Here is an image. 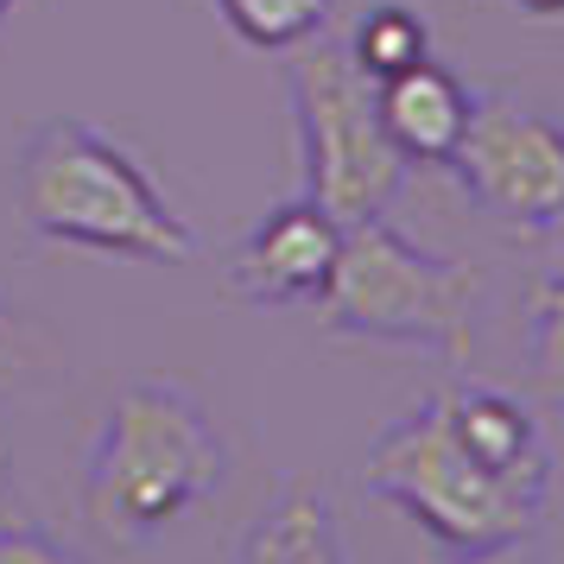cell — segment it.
<instances>
[{
	"label": "cell",
	"instance_id": "cell-8",
	"mask_svg": "<svg viewBox=\"0 0 564 564\" xmlns=\"http://www.w3.org/2000/svg\"><path fill=\"white\" fill-rule=\"evenodd\" d=\"M223 564H349L343 501L324 476H292L254 508Z\"/></svg>",
	"mask_w": 564,
	"mask_h": 564
},
{
	"label": "cell",
	"instance_id": "cell-5",
	"mask_svg": "<svg viewBox=\"0 0 564 564\" xmlns=\"http://www.w3.org/2000/svg\"><path fill=\"white\" fill-rule=\"evenodd\" d=\"M285 96H292V140L305 197L330 209L336 223L387 216L406 191V159L387 140L375 83L361 77L330 26L285 52Z\"/></svg>",
	"mask_w": 564,
	"mask_h": 564
},
{
	"label": "cell",
	"instance_id": "cell-14",
	"mask_svg": "<svg viewBox=\"0 0 564 564\" xmlns=\"http://www.w3.org/2000/svg\"><path fill=\"white\" fill-rule=\"evenodd\" d=\"M0 564H96V558H83L77 545H64L32 513H7L0 520Z\"/></svg>",
	"mask_w": 564,
	"mask_h": 564
},
{
	"label": "cell",
	"instance_id": "cell-11",
	"mask_svg": "<svg viewBox=\"0 0 564 564\" xmlns=\"http://www.w3.org/2000/svg\"><path fill=\"white\" fill-rule=\"evenodd\" d=\"M343 52L368 83H387L432 57V20L412 0H368L356 13V26L343 32Z\"/></svg>",
	"mask_w": 564,
	"mask_h": 564
},
{
	"label": "cell",
	"instance_id": "cell-17",
	"mask_svg": "<svg viewBox=\"0 0 564 564\" xmlns=\"http://www.w3.org/2000/svg\"><path fill=\"white\" fill-rule=\"evenodd\" d=\"M527 20H539V26H564V0H513Z\"/></svg>",
	"mask_w": 564,
	"mask_h": 564
},
{
	"label": "cell",
	"instance_id": "cell-15",
	"mask_svg": "<svg viewBox=\"0 0 564 564\" xmlns=\"http://www.w3.org/2000/svg\"><path fill=\"white\" fill-rule=\"evenodd\" d=\"M444 564H545L539 539H501V545H476V552H451Z\"/></svg>",
	"mask_w": 564,
	"mask_h": 564
},
{
	"label": "cell",
	"instance_id": "cell-2",
	"mask_svg": "<svg viewBox=\"0 0 564 564\" xmlns=\"http://www.w3.org/2000/svg\"><path fill=\"white\" fill-rule=\"evenodd\" d=\"M13 209L39 241L57 248H89L140 267L204 260V235L153 184L140 153L83 115H52L20 140Z\"/></svg>",
	"mask_w": 564,
	"mask_h": 564
},
{
	"label": "cell",
	"instance_id": "cell-12",
	"mask_svg": "<svg viewBox=\"0 0 564 564\" xmlns=\"http://www.w3.org/2000/svg\"><path fill=\"white\" fill-rule=\"evenodd\" d=\"M216 13H223V26L235 39H248L260 52H292V45H305L317 32L330 26L336 0H209Z\"/></svg>",
	"mask_w": 564,
	"mask_h": 564
},
{
	"label": "cell",
	"instance_id": "cell-1",
	"mask_svg": "<svg viewBox=\"0 0 564 564\" xmlns=\"http://www.w3.org/2000/svg\"><path fill=\"white\" fill-rule=\"evenodd\" d=\"M229 476V444L216 412L184 381L140 375L102 406L83 444L77 508L115 552H147L172 520L209 501Z\"/></svg>",
	"mask_w": 564,
	"mask_h": 564
},
{
	"label": "cell",
	"instance_id": "cell-3",
	"mask_svg": "<svg viewBox=\"0 0 564 564\" xmlns=\"http://www.w3.org/2000/svg\"><path fill=\"white\" fill-rule=\"evenodd\" d=\"M311 317L343 343L419 349L451 368H469L488 317V273L457 254L419 248L387 216H361L343 223L330 285L311 305Z\"/></svg>",
	"mask_w": 564,
	"mask_h": 564
},
{
	"label": "cell",
	"instance_id": "cell-4",
	"mask_svg": "<svg viewBox=\"0 0 564 564\" xmlns=\"http://www.w3.org/2000/svg\"><path fill=\"white\" fill-rule=\"evenodd\" d=\"M361 488L387 508H400L444 552L545 539V520H552L545 488L508 482L457 437L451 412H444V387L419 393L400 419H387L375 432L368 457H361Z\"/></svg>",
	"mask_w": 564,
	"mask_h": 564
},
{
	"label": "cell",
	"instance_id": "cell-16",
	"mask_svg": "<svg viewBox=\"0 0 564 564\" xmlns=\"http://www.w3.org/2000/svg\"><path fill=\"white\" fill-rule=\"evenodd\" d=\"M7 513H26V508H20V482H13V451L0 444V520Z\"/></svg>",
	"mask_w": 564,
	"mask_h": 564
},
{
	"label": "cell",
	"instance_id": "cell-18",
	"mask_svg": "<svg viewBox=\"0 0 564 564\" xmlns=\"http://www.w3.org/2000/svg\"><path fill=\"white\" fill-rule=\"evenodd\" d=\"M13 7H20V0H0V26H7V20H13Z\"/></svg>",
	"mask_w": 564,
	"mask_h": 564
},
{
	"label": "cell",
	"instance_id": "cell-10",
	"mask_svg": "<svg viewBox=\"0 0 564 564\" xmlns=\"http://www.w3.org/2000/svg\"><path fill=\"white\" fill-rule=\"evenodd\" d=\"M545 248L552 254L533 273L520 311V356H527V387L564 412V229L545 235Z\"/></svg>",
	"mask_w": 564,
	"mask_h": 564
},
{
	"label": "cell",
	"instance_id": "cell-9",
	"mask_svg": "<svg viewBox=\"0 0 564 564\" xmlns=\"http://www.w3.org/2000/svg\"><path fill=\"white\" fill-rule=\"evenodd\" d=\"M375 108H381V128L406 165H444L451 147L463 140V121H469V83L425 57L400 77L375 83Z\"/></svg>",
	"mask_w": 564,
	"mask_h": 564
},
{
	"label": "cell",
	"instance_id": "cell-13",
	"mask_svg": "<svg viewBox=\"0 0 564 564\" xmlns=\"http://www.w3.org/2000/svg\"><path fill=\"white\" fill-rule=\"evenodd\" d=\"M26 375H45V336H39V324L26 311L0 292V393L20 387Z\"/></svg>",
	"mask_w": 564,
	"mask_h": 564
},
{
	"label": "cell",
	"instance_id": "cell-6",
	"mask_svg": "<svg viewBox=\"0 0 564 564\" xmlns=\"http://www.w3.org/2000/svg\"><path fill=\"white\" fill-rule=\"evenodd\" d=\"M444 172L488 223L527 241L564 229V121L508 83L469 89V121Z\"/></svg>",
	"mask_w": 564,
	"mask_h": 564
},
{
	"label": "cell",
	"instance_id": "cell-7",
	"mask_svg": "<svg viewBox=\"0 0 564 564\" xmlns=\"http://www.w3.org/2000/svg\"><path fill=\"white\" fill-rule=\"evenodd\" d=\"M343 223L317 197H285L223 254V285L254 311H311L330 285Z\"/></svg>",
	"mask_w": 564,
	"mask_h": 564
}]
</instances>
